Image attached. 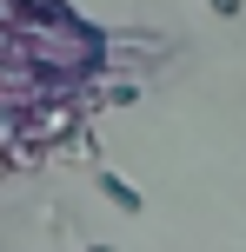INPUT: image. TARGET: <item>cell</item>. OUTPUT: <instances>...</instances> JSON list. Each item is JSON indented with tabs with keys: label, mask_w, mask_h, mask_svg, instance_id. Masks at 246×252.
<instances>
[{
	"label": "cell",
	"mask_w": 246,
	"mask_h": 252,
	"mask_svg": "<svg viewBox=\"0 0 246 252\" xmlns=\"http://www.w3.org/2000/svg\"><path fill=\"white\" fill-rule=\"evenodd\" d=\"M93 186H100V199H106V206H120V213H146L140 186H127V179H120V173H100V179H93Z\"/></svg>",
	"instance_id": "1"
},
{
	"label": "cell",
	"mask_w": 246,
	"mask_h": 252,
	"mask_svg": "<svg viewBox=\"0 0 246 252\" xmlns=\"http://www.w3.org/2000/svg\"><path fill=\"white\" fill-rule=\"evenodd\" d=\"M207 13H220V20H233V13H240V0H207Z\"/></svg>",
	"instance_id": "2"
},
{
	"label": "cell",
	"mask_w": 246,
	"mask_h": 252,
	"mask_svg": "<svg viewBox=\"0 0 246 252\" xmlns=\"http://www.w3.org/2000/svg\"><path fill=\"white\" fill-rule=\"evenodd\" d=\"M80 252H113V246H80Z\"/></svg>",
	"instance_id": "3"
}]
</instances>
